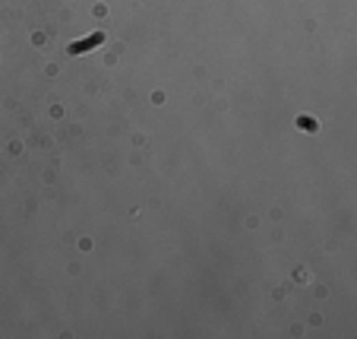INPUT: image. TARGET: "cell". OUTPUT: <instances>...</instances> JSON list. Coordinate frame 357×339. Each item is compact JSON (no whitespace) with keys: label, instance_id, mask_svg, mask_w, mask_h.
Masks as SVG:
<instances>
[{"label":"cell","instance_id":"cell-1","mask_svg":"<svg viewBox=\"0 0 357 339\" xmlns=\"http://www.w3.org/2000/svg\"><path fill=\"white\" fill-rule=\"evenodd\" d=\"M101 41H105V35H101V32H95L92 38H86V41H76V45H70V55H86L89 48L101 45Z\"/></svg>","mask_w":357,"mask_h":339}]
</instances>
